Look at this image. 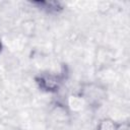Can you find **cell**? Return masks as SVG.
Returning <instances> with one entry per match:
<instances>
[{
	"label": "cell",
	"mask_w": 130,
	"mask_h": 130,
	"mask_svg": "<svg viewBox=\"0 0 130 130\" xmlns=\"http://www.w3.org/2000/svg\"><path fill=\"white\" fill-rule=\"evenodd\" d=\"M31 4L48 14H58L64 10V4L60 1H34Z\"/></svg>",
	"instance_id": "3957f363"
},
{
	"label": "cell",
	"mask_w": 130,
	"mask_h": 130,
	"mask_svg": "<svg viewBox=\"0 0 130 130\" xmlns=\"http://www.w3.org/2000/svg\"><path fill=\"white\" fill-rule=\"evenodd\" d=\"M80 93H81V95L87 102V104L89 106H98V105H100L101 102L105 98L104 89L100 88V86H98V85H95L93 83L85 84L83 86V88L80 90Z\"/></svg>",
	"instance_id": "7a4b0ae2"
},
{
	"label": "cell",
	"mask_w": 130,
	"mask_h": 130,
	"mask_svg": "<svg viewBox=\"0 0 130 130\" xmlns=\"http://www.w3.org/2000/svg\"><path fill=\"white\" fill-rule=\"evenodd\" d=\"M64 75L53 72H41L35 76V82L40 90L48 93H56L64 82Z\"/></svg>",
	"instance_id": "6da1fadb"
},
{
	"label": "cell",
	"mask_w": 130,
	"mask_h": 130,
	"mask_svg": "<svg viewBox=\"0 0 130 130\" xmlns=\"http://www.w3.org/2000/svg\"><path fill=\"white\" fill-rule=\"evenodd\" d=\"M119 123L111 118H103L96 125V130H118Z\"/></svg>",
	"instance_id": "277c9868"
},
{
	"label": "cell",
	"mask_w": 130,
	"mask_h": 130,
	"mask_svg": "<svg viewBox=\"0 0 130 130\" xmlns=\"http://www.w3.org/2000/svg\"><path fill=\"white\" fill-rule=\"evenodd\" d=\"M2 50H3V44H2V41L0 39V53L2 52Z\"/></svg>",
	"instance_id": "5b68a950"
}]
</instances>
